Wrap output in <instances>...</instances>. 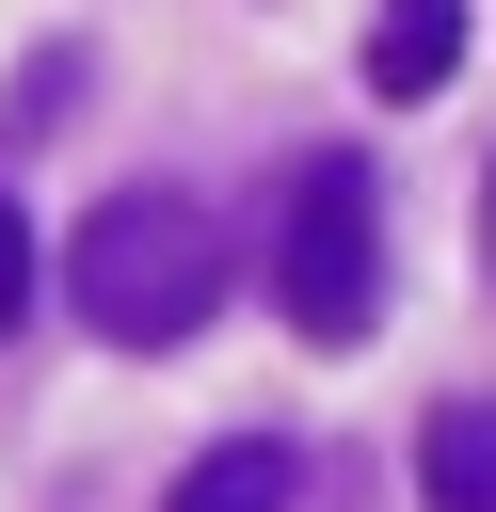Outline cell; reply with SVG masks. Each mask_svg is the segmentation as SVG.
Segmentation results:
<instances>
[{
    "mask_svg": "<svg viewBox=\"0 0 496 512\" xmlns=\"http://www.w3.org/2000/svg\"><path fill=\"white\" fill-rule=\"evenodd\" d=\"M64 304L112 352H192L224 320V224L192 192H96L80 240H64Z\"/></svg>",
    "mask_w": 496,
    "mask_h": 512,
    "instance_id": "1",
    "label": "cell"
},
{
    "mask_svg": "<svg viewBox=\"0 0 496 512\" xmlns=\"http://www.w3.org/2000/svg\"><path fill=\"white\" fill-rule=\"evenodd\" d=\"M272 304L304 352H352L384 320V176L352 144H304L288 160V208H272Z\"/></svg>",
    "mask_w": 496,
    "mask_h": 512,
    "instance_id": "2",
    "label": "cell"
},
{
    "mask_svg": "<svg viewBox=\"0 0 496 512\" xmlns=\"http://www.w3.org/2000/svg\"><path fill=\"white\" fill-rule=\"evenodd\" d=\"M160 512H304V448H288V432H224V448L176 464Z\"/></svg>",
    "mask_w": 496,
    "mask_h": 512,
    "instance_id": "3",
    "label": "cell"
},
{
    "mask_svg": "<svg viewBox=\"0 0 496 512\" xmlns=\"http://www.w3.org/2000/svg\"><path fill=\"white\" fill-rule=\"evenodd\" d=\"M448 64H464V0H384L368 16V96H448Z\"/></svg>",
    "mask_w": 496,
    "mask_h": 512,
    "instance_id": "4",
    "label": "cell"
},
{
    "mask_svg": "<svg viewBox=\"0 0 496 512\" xmlns=\"http://www.w3.org/2000/svg\"><path fill=\"white\" fill-rule=\"evenodd\" d=\"M416 512H496V400L416 416Z\"/></svg>",
    "mask_w": 496,
    "mask_h": 512,
    "instance_id": "5",
    "label": "cell"
},
{
    "mask_svg": "<svg viewBox=\"0 0 496 512\" xmlns=\"http://www.w3.org/2000/svg\"><path fill=\"white\" fill-rule=\"evenodd\" d=\"M32 272H48V256H32V208H16V192H0V336H16V320H32Z\"/></svg>",
    "mask_w": 496,
    "mask_h": 512,
    "instance_id": "6",
    "label": "cell"
},
{
    "mask_svg": "<svg viewBox=\"0 0 496 512\" xmlns=\"http://www.w3.org/2000/svg\"><path fill=\"white\" fill-rule=\"evenodd\" d=\"M480 272H496V176H480Z\"/></svg>",
    "mask_w": 496,
    "mask_h": 512,
    "instance_id": "7",
    "label": "cell"
}]
</instances>
